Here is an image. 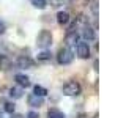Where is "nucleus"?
I'll return each instance as SVG.
<instances>
[{
	"mask_svg": "<svg viewBox=\"0 0 126 118\" xmlns=\"http://www.w3.org/2000/svg\"><path fill=\"white\" fill-rule=\"evenodd\" d=\"M33 94H36V96H46V94H47V90L44 88V87H41V85H35V88H33Z\"/></svg>",
	"mask_w": 126,
	"mask_h": 118,
	"instance_id": "nucleus-15",
	"label": "nucleus"
},
{
	"mask_svg": "<svg viewBox=\"0 0 126 118\" xmlns=\"http://www.w3.org/2000/svg\"><path fill=\"white\" fill-rule=\"evenodd\" d=\"M50 58H52V54H50L49 50H43V52L38 54V60L39 61H49Z\"/></svg>",
	"mask_w": 126,
	"mask_h": 118,
	"instance_id": "nucleus-14",
	"label": "nucleus"
},
{
	"mask_svg": "<svg viewBox=\"0 0 126 118\" xmlns=\"http://www.w3.org/2000/svg\"><path fill=\"white\" fill-rule=\"evenodd\" d=\"M14 80L17 82V85H19V87H25V88H27V87H30V85H32L30 79L27 77L25 74H16V76H14Z\"/></svg>",
	"mask_w": 126,
	"mask_h": 118,
	"instance_id": "nucleus-7",
	"label": "nucleus"
},
{
	"mask_svg": "<svg viewBox=\"0 0 126 118\" xmlns=\"http://www.w3.org/2000/svg\"><path fill=\"white\" fill-rule=\"evenodd\" d=\"M77 55L80 58H88L90 57V46H88V43H85V41H80V43H77Z\"/></svg>",
	"mask_w": 126,
	"mask_h": 118,
	"instance_id": "nucleus-4",
	"label": "nucleus"
},
{
	"mask_svg": "<svg viewBox=\"0 0 126 118\" xmlns=\"http://www.w3.org/2000/svg\"><path fill=\"white\" fill-rule=\"evenodd\" d=\"M5 30H6V27H5V22L0 19V35H3L5 33Z\"/></svg>",
	"mask_w": 126,
	"mask_h": 118,
	"instance_id": "nucleus-20",
	"label": "nucleus"
},
{
	"mask_svg": "<svg viewBox=\"0 0 126 118\" xmlns=\"http://www.w3.org/2000/svg\"><path fill=\"white\" fill-rule=\"evenodd\" d=\"M5 112L6 113H11L13 115V112H14V102H5Z\"/></svg>",
	"mask_w": 126,
	"mask_h": 118,
	"instance_id": "nucleus-17",
	"label": "nucleus"
},
{
	"mask_svg": "<svg viewBox=\"0 0 126 118\" xmlns=\"http://www.w3.org/2000/svg\"><path fill=\"white\" fill-rule=\"evenodd\" d=\"M82 35H84V38L87 39V41H92V39H94V30L92 29V27H88V25H85L84 27V31H82Z\"/></svg>",
	"mask_w": 126,
	"mask_h": 118,
	"instance_id": "nucleus-11",
	"label": "nucleus"
},
{
	"mask_svg": "<svg viewBox=\"0 0 126 118\" xmlns=\"http://www.w3.org/2000/svg\"><path fill=\"white\" fill-rule=\"evenodd\" d=\"M73 58H74V55L68 47H62L57 54V61L60 63V65H69V63L73 61Z\"/></svg>",
	"mask_w": 126,
	"mask_h": 118,
	"instance_id": "nucleus-3",
	"label": "nucleus"
},
{
	"mask_svg": "<svg viewBox=\"0 0 126 118\" xmlns=\"http://www.w3.org/2000/svg\"><path fill=\"white\" fill-rule=\"evenodd\" d=\"M22 88L21 87H11L10 88V96L13 98V99H19V98H22Z\"/></svg>",
	"mask_w": 126,
	"mask_h": 118,
	"instance_id": "nucleus-12",
	"label": "nucleus"
},
{
	"mask_svg": "<svg viewBox=\"0 0 126 118\" xmlns=\"http://www.w3.org/2000/svg\"><path fill=\"white\" fill-rule=\"evenodd\" d=\"M32 5L35 8H39V10H43V8L46 6V0H32Z\"/></svg>",
	"mask_w": 126,
	"mask_h": 118,
	"instance_id": "nucleus-16",
	"label": "nucleus"
},
{
	"mask_svg": "<svg viewBox=\"0 0 126 118\" xmlns=\"http://www.w3.org/2000/svg\"><path fill=\"white\" fill-rule=\"evenodd\" d=\"M47 118H65V113L57 110V109H50L47 112Z\"/></svg>",
	"mask_w": 126,
	"mask_h": 118,
	"instance_id": "nucleus-13",
	"label": "nucleus"
},
{
	"mask_svg": "<svg viewBox=\"0 0 126 118\" xmlns=\"http://www.w3.org/2000/svg\"><path fill=\"white\" fill-rule=\"evenodd\" d=\"M52 44V33H50L49 30H41L39 31V35L36 36V46L39 49H47V47H50Z\"/></svg>",
	"mask_w": 126,
	"mask_h": 118,
	"instance_id": "nucleus-1",
	"label": "nucleus"
},
{
	"mask_svg": "<svg viewBox=\"0 0 126 118\" xmlns=\"http://www.w3.org/2000/svg\"><path fill=\"white\" fill-rule=\"evenodd\" d=\"M27 118H39V115H38V112H33V110H32V112L27 113Z\"/></svg>",
	"mask_w": 126,
	"mask_h": 118,
	"instance_id": "nucleus-19",
	"label": "nucleus"
},
{
	"mask_svg": "<svg viewBox=\"0 0 126 118\" xmlns=\"http://www.w3.org/2000/svg\"><path fill=\"white\" fill-rule=\"evenodd\" d=\"M57 22L60 24V25H66V24L69 22V13H68V11H58Z\"/></svg>",
	"mask_w": 126,
	"mask_h": 118,
	"instance_id": "nucleus-9",
	"label": "nucleus"
},
{
	"mask_svg": "<svg viewBox=\"0 0 126 118\" xmlns=\"http://www.w3.org/2000/svg\"><path fill=\"white\" fill-rule=\"evenodd\" d=\"M65 41H66V44H69V46H76V43H79V35L76 31H69V33L66 35Z\"/></svg>",
	"mask_w": 126,
	"mask_h": 118,
	"instance_id": "nucleus-10",
	"label": "nucleus"
},
{
	"mask_svg": "<svg viewBox=\"0 0 126 118\" xmlns=\"http://www.w3.org/2000/svg\"><path fill=\"white\" fill-rule=\"evenodd\" d=\"M17 66L21 69H29L33 66V60H32L30 57H27V55H21V57L17 58Z\"/></svg>",
	"mask_w": 126,
	"mask_h": 118,
	"instance_id": "nucleus-5",
	"label": "nucleus"
},
{
	"mask_svg": "<svg viewBox=\"0 0 126 118\" xmlns=\"http://www.w3.org/2000/svg\"><path fill=\"white\" fill-rule=\"evenodd\" d=\"M49 2H50V5H52V6H60L62 3H63V0H49Z\"/></svg>",
	"mask_w": 126,
	"mask_h": 118,
	"instance_id": "nucleus-18",
	"label": "nucleus"
},
{
	"mask_svg": "<svg viewBox=\"0 0 126 118\" xmlns=\"http://www.w3.org/2000/svg\"><path fill=\"white\" fill-rule=\"evenodd\" d=\"M62 91H63V94H66V96H79L80 91H82V88H80V85H79L77 82L69 80V82H66V84L63 85Z\"/></svg>",
	"mask_w": 126,
	"mask_h": 118,
	"instance_id": "nucleus-2",
	"label": "nucleus"
},
{
	"mask_svg": "<svg viewBox=\"0 0 126 118\" xmlns=\"http://www.w3.org/2000/svg\"><path fill=\"white\" fill-rule=\"evenodd\" d=\"M11 65H13V61L8 55H3V54L0 55V71H8L11 68Z\"/></svg>",
	"mask_w": 126,
	"mask_h": 118,
	"instance_id": "nucleus-8",
	"label": "nucleus"
},
{
	"mask_svg": "<svg viewBox=\"0 0 126 118\" xmlns=\"http://www.w3.org/2000/svg\"><path fill=\"white\" fill-rule=\"evenodd\" d=\"M11 118H24L22 115H11Z\"/></svg>",
	"mask_w": 126,
	"mask_h": 118,
	"instance_id": "nucleus-21",
	"label": "nucleus"
},
{
	"mask_svg": "<svg viewBox=\"0 0 126 118\" xmlns=\"http://www.w3.org/2000/svg\"><path fill=\"white\" fill-rule=\"evenodd\" d=\"M27 101H29V105H32V107H36V109H39V107H43V105H44V99H43L41 96H36V94H30Z\"/></svg>",
	"mask_w": 126,
	"mask_h": 118,
	"instance_id": "nucleus-6",
	"label": "nucleus"
}]
</instances>
